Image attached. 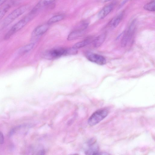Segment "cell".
I'll return each mask as SVG.
<instances>
[{
  "mask_svg": "<svg viewBox=\"0 0 155 155\" xmlns=\"http://www.w3.org/2000/svg\"><path fill=\"white\" fill-rule=\"evenodd\" d=\"M35 13L31 12L28 15L14 25L5 35L4 39L7 40L24 27L34 16Z\"/></svg>",
  "mask_w": 155,
  "mask_h": 155,
  "instance_id": "cell-1",
  "label": "cell"
},
{
  "mask_svg": "<svg viewBox=\"0 0 155 155\" xmlns=\"http://www.w3.org/2000/svg\"><path fill=\"white\" fill-rule=\"evenodd\" d=\"M28 8V5H24L13 11L4 19L2 25L3 27H5L10 24L17 18L25 12Z\"/></svg>",
  "mask_w": 155,
  "mask_h": 155,
  "instance_id": "cell-2",
  "label": "cell"
},
{
  "mask_svg": "<svg viewBox=\"0 0 155 155\" xmlns=\"http://www.w3.org/2000/svg\"><path fill=\"white\" fill-rule=\"evenodd\" d=\"M108 111L106 109H101L94 113L88 120V123L90 126H93L104 119L107 115Z\"/></svg>",
  "mask_w": 155,
  "mask_h": 155,
  "instance_id": "cell-3",
  "label": "cell"
},
{
  "mask_svg": "<svg viewBox=\"0 0 155 155\" xmlns=\"http://www.w3.org/2000/svg\"><path fill=\"white\" fill-rule=\"evenodd\" d=\"M68 55L67 48H54L46 52L44 55L47 59H52Z\"/></svg>",
  "mask_w": 155,
  "mask_h": 155,
  "instance_id": "cell-4",
  "label": "cell"
},
{
  "mask_svg": "<svg viewBox=\"0 0 155 155\" xmlns=\"http://www.w3.org/2000/svg\"><path fill=\"white\" fill-rule=\"evenodd\" d=\"M87 58L90 61L100 65L104 64L106 62L105 58L102 56L91 52L87 54Z\"/></svg>",
  "mask_w": 155,
  "mask_h": 155,
  "instance_id": "cell-5",
  "label": "cell"
},
{
  "mask_svg": "<svg viewBox=\"0 0 155 155\" xmlns=\"http://www.w3.org/2000/svg\"><path fill=\"white\" fill-rule=\"evenodd\" d=\"M49 28V25L47 24L41 25L37 27L33 31L32 36H38L45 33Z\"/></svg>",
  "mask_w": 155,
  "mask_h": 155,
  "instance_id": "cell-6",
  "label": "cell"
},
{
  "mask_svg": "<svg viewBox=\"0 0 155 155\" xmlns=\"http://www.w3.org/2000/svg\"><path fill=\"white\" fill-rule=\"evenodd\" d=\"M114 4H110L104 7L98 13L97 16L99 19H102L105 18L114 8Z\"/></svg>",
  "mask_w": 155,
  "mask_h": 155,
  "instance_id": "cell-7",
  "label": "cell"
},
{
  "mask_svg": "<svg viewBox=\"0 0 155 155\" xmlns=\"http://www.w3.org/2000/svg\"><path fill=\"white\" fill-rule=\"evenodd\" d=\"M83 31V30L79 29L72 31L68 35L67 39L71 41L78 38L82 35Z\"/></svg>",
  "mask_w": 155,
  "mask_h": 155,
  "instance_id": "cell-8",
  "label": "cell"
},
{
  "mask_svg": "<svg viewBox=\"0 0 155 155\" xmlns=\"http://www.w3.org/2000/svg\"><path fill=\"white\" fill-rule=\"evenodd\" d=\"M106 38V34L105 33L101 34L98 36L93 41L94 47L96 48L100 47L104 42Z\"/></svg>",
  "mask_w": 155,
  "mask_h": 155,
  "instance_id": "cell-9",
  "label": "cell"
},
{
  "mask_svg": "<svg viewBox=\"0 0 155 155\" xmlns=\"http://www.w3.org/2000/svg\"><path fill=\"white\" fill-rule=\"evenodd\" d=\"M34 43H30L21 47L18 51V53L21 55H23L31 50L34 48Z\"/></svg>",
  "mask_w": 155,
  "mask_h": 155,
  "instance_id": "cell-10",
  "label": "cell"
},
{
  "mask_svg": "<svg viewBox=\"0 0 155 155\" xmlns=\"http://www.w3.org/2000/svg\"><path fill=\"white\" fill-rule=\"evenodd\" d=\"M124 14L123 12L120 13L114 19H112L110 23L111 27L115 28L116 27L121 21L123 17Z\"/></svg>",
  "mask_w": 155,
  "mask_h": 155,
  "instance_id": "cell-11",
  "label": "cell"
},
{
  "mask_svg": "<svg viewBox=\"0 0 155 155\" xmlns=\"http://www.w3.org/2000/svg\"><path fill=\"white\" fill-rule=\"evenodd\" d=\"M91 40L89 39H87L81 41L77 43L74 44L72 48L77 49L82 48L90 43Z\"/></svg>",
  "mask_w": 155,
  "mask_h": 155,
  "instance_id": "cell-12",
  "label": "cell"
},
{
  "mask_svg": "<svg viewBox=\"0 0 155 155\" xmlns=\"http://www.w3.org/2000/svg\"><path fill=\"white\" fill-rule=\"evenodd\" d=\"M54 1L53 0H41L39 1V2L36 5L35 7L33 9V10L36 11L39 8H41L50 5Z\"/></svg>",
  "mask_w": 155,
  "mask_h": 155,
  "instance_id": "cell-13",
  "label": "cell"
},
{
  "mask_svg": "<svg viewBox=\"0 0 155 155\" xmlns=\"http://www.w3.org/2000/svg\"><path fill=\"white\" fill-rule=\"evenodd\" d=\"M64 18V16L62 15H55L49 19L47 22L48 25L52 24L62 20Z\"/></svg>",
  "mask_w": 155,
  "mask_h": 155,
  "instance_id": "cell-14",
  "label": "cell"
},
{
  "mask_svg": "<svg viewBox=\"0 0 155 155\" xmlns=\"http://www.w3.org/2000/svg\"><path fill=\"white\" fill-rule=\"evenodd\" d=\"M98 147L97 145L93 144L86 152V155H95L98 153Z\"/></svg>",
  "mask_w": 155,
  "mask_h": 155,
  "instance_id": "cell-15",
  "label": "cell"
},
{
  "mask_svg": "<svg viewBox=\"0 0 155 155\" xmlns=\"http://www.w3.org/2000/svg\"><path fill=\"white\" fill-rule=\"evenodd\" d=\"M10 7V5L7 4L0 8V20L8 11Z\"/></svg>",
  "mask_w": 155,
  "mask_h": 155,
  "instance_id": "cell-16",
  "label": "cell"
},
{
  "mask_svg": "<svg viewBox=\"0 0 155 155\" xmlns=\"http://www.w3.org/2000/svg\"><path fill=\"white\" fill-rule=\"evenodd\" d=\"M144 8L146 10L151 12L155 11V1H152L145 5L143 6Z\"/></svg>",
  "mask_w": 155,
  "mask_h": 155,
  "instance_id": "cell-17",
  "label": "cell"
},
{
  "mask_svg": "<svg viewBox=\"0 0 155 155\" xmlns=\"http://www.w3.org/2000/svg\"><path fill=\"white\" fill-rule=\"evenodd\" d=\"M45 152L44 149L38 150L34 152L32 155H45Z\"/></svg>",
  "mask_w": 155,
  "mask_h": 155,
  "instance_id": "cell-18",
  "label": "cell"
},
{
  "mask_svg": "<svg viewBox=\"0 0 155 155\" xmlns=\"http://www.w3.org/2000/svg\"><path fill=\"white\" fill-rule=\"evenodd\" d=\"M4 142V137L3 134L0 131V144L3 143Z\"/></svg>",
  "mask_w": 155,
  "mask_h": 155,
  "instance_id": "cell-19",
  "label": "cell"
},
{
  "mask_svg": "<svg viewBox=\"0 0 155 155\" xmlns=\"http://www.w3.org/2000/svg\"><path fill=\"white\" fill-rule=\"evenodd\" d=\"M95 155H110L107 153L105 152H101L100 153H97Z\"/></svg>",
  "mask_w": 155,
  "mask_h": 155,
  "instance_id": "cell-20",
  "label": "cell"
},
{
  "mask_svg": "<svg viewBox=\"0 0 155 155\" xmlns=\"http://www.w3.org/2000/svg\"><path fill=\"white\" fill-rule=\"evenodd\" d=\"M127 1H123L121 3V4L120 5V7H121L124 4L127 2Z\"/></svg>",
  "mask_w": 155,
  "mask_h": 155,
  "instance_id": "cell-21",
  "label": "cell"
},
{
  "mask_svg": "<svg viewBox=\"0 0 155 155\" xmlns=\"http://www.w3.org/2000/svg\"><path fill=\"white\" fill-rule=\"evenodd\" d=\"M5 2V0H0V5L4 4Z\"/></svg>",
  "mask_w": 155,
  "mask_h": 155,
  "instance_id": "cell-22",
  "label": "cell"
}]
</instances>
